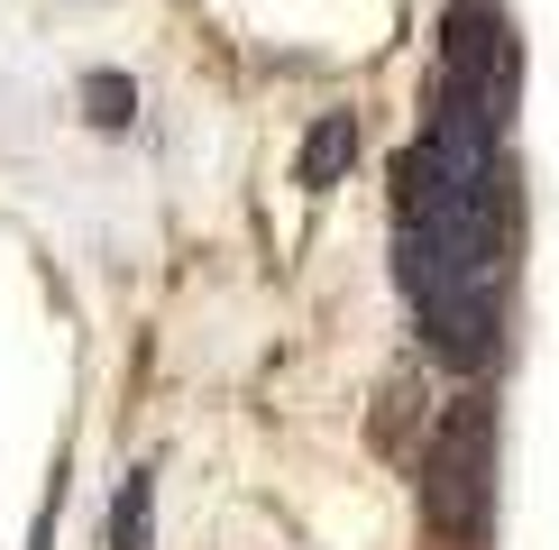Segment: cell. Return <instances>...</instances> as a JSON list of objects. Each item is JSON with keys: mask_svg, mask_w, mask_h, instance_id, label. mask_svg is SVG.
<instances>
[{"mask_svg": "<svg viewBox=\"0 0 559 550\" xmlns=\"http://www.w3.org/2000/svg\"><path fill=\"white\" fill-rule=\"evenodd\" d=\"M486 487H496V404L459 395L440 412V431L423 441V514L440 533H477L486 523Z\"/></svg>", "mask_w": 559, "mask_h": 550, "instance_id": "1", "label": "cell"}, {"mask_svg": "<svg viewBox=\"0 0 559 550\" xmlns=\"http://www.w3.org/2000/svg\"><path fill=\"white\" fill-rule=\"evenodd\" d=\"M110 550H147V468L120 487V504H110Z\"/></svg>", "mask_w": 559, "mask_h": 550, "instance_id": "4", "label": "cell"}, {"mask_svg": "<svg viewBox=\"0 0 559 550\" xmlns=\"http://www.w3.org/2000/svg\"><path fill=\"white\" fill-rule=\"evenodd\" d=\"M440 92L468 101L486 129L504 138V110H514V37H504L496 0H459L450 10V46H440Z\"/></svg>", "mask_w": 559, "mask_h": 550, "instance_id": "2", "label": "cell"}, {"mask_svg": "<svg viewBox=\"0 0 559 550\" xmlns=\"http://www.w3.org/2000/svg\"><path fill=\"white\" fill-rule=\"evenodd\" d=\"M348 156H358V120H348V110H331V120L302 138V183H312V193H321V183H340Z\"/></svg>", "mask_w": 559, "mask_h": 550, "instance_id": "3", "label": "cell"}, {"mask_svg": "<svg viewBox=\"0 0 559 550\" xmlns=\"http://www.w3.org/2000/svg\"><path fill=\"white\" fill-rule=\"evenodd\" d=\"M129 101H138L129 74H92V83H83V110H92L102 129H129Z\"/></svg>", "mask_w": 559, "mask_h": 550, "instance_id": "5", "label": "cell"}]
</instances>
